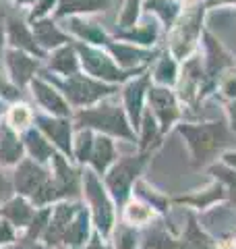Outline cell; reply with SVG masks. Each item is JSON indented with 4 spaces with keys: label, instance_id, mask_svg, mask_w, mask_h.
<instances>
[{
    "label": "cell",
    "instance_id": "obj_1",
    "mask_svg": "<svg viewBox=\"0 0 236 249\" xmlns=\"http://www.w3.org/2000/svg\"><path fill=\"white\" fill-rule=\"evenodd\" d=\"M178 133L185 137L188 150L193 154L195 164H205L214 160L218 152L234 139L230 127L224 121H211V123H183L178 124Z\"/></svg>",
    "mask_w": 236,
    "mask_h": 249
},
{
    "label": "cell",
    "instance_id": "obj_2",
    "mask_svg": "<svg viewBox=\"0 0 236 249\" xmlns=\"http://www.w3.org/2000/svg\"><path fill=\"white\" fill-rule=\"evenodd\" d=\"M77 123L81 124V127L98 129L101 133L135 142V131H133V124L129 121L124 106L118 102H112V100H108V98L91 108H83V110L77 114Z\"/></svg>",
    "mask_w": 236,
    "mask_h": 249
},
{
    "label": "cell",
    "instance_id": "obj_3",
    "mask_svg": "<svg viewBox=\"0 0 236 249\" xmlns=\"http://www.w3.org/2000/svg\"><path fill=\"white\" fill-rule=\"evenodd\" d=\"M15 185H17L19 193L31 197L39 206L60 197L56 185H54V181H50L48 173L31 160H23L19 164L17 173H15Z\"/></svg>",
    "mask_w": 236,
    "mask_h": 249
},
{
    "label": "cell",
    "instance_id": "obj_4",
    "mask_svg": "<svg viewBox=\"0 0 236 249\" xmlns=\"http://www.w3.org/2000/svg\"><path fill=\"white\" fill-rule=\"evenodd\" d=\"M203 15H205V6L197 4L193 9L185 11L183 17H178V21L174 23L170 44V52L174 58L186 60L191 56L199 37L203 36Z\"/></svg>",
    "mask_w": 236,
    "mask_h": 249
},
{
    "label": "cell",
    "instance_id": "obj_5",
    "mask_svg": "<svg viewBox=\"0 0 236 249\" xmlns=\"http://www.w3.org/2000/svg\"><path fill=\"white\" fill-rule=\"evenodd\" d=\"M77 54H79V62L83 65L85 73L93 79H100L104 83H120L127 81L133 71H124L114 62V58L110 54L101 52L98 48H91V46L85 44H77Z\"/></svg>",
    "mask_w": 236,
    "mask_h": 249
},
{
    "label": "cell",
    "instance_id": "obj_6",
    "mask_svg": "<svg viewBox=\"0 0 236 249\" xmlns=\"http://www.w3.org/2000/svg\"><path fill=\"white\" fill-rule=\"evenodd\" d=\"M62 91H65L67 100L73 106H93L101 102V100L110 98L116 91L114 85L104 83L100 79H93L89 75H73L67 77V81L62 83Z\"/></svg>",
    "mask_w": 236,
    "mask_h": 249
},
{
    "label": "cell",
    "instance_id": "obj_7",
    "mask_svg": "<svg viewBox=\"0 0 236 249\" xmlns=\"http://www.w3.org/2000/svg\"><path fill=\"white\" fill-rule=\"evenodd\" d=\"M147 100H149V112L153 119L160 123V131H168L172 124L180 119V106L176 93L170 88H162V85H149L147 89Z\"/></svg>",
    "mask_w": 236,
    "mask_h": 249
},
{
    "label": "cell",
    "instance_id": "obj_8",
    "mask_svg": "<svg viewBox=\"0 0 236 249\" xmlns=\"http://www.w3.org/2000/svg\"><path fill=\"white\" fill-rule=\"evenodd\" d=\"M147 156H137V158H124L114 168L110 170V175L106 177V185L112 191V196L116 201H124L131 193V187L135 183V178L139 177L141 168L145 164Z\"/></svg>",
    "mask_w": 236,
    "mask_h": 249
},
{
    "label": "cell",
    "instance_id": "obj_9",
    "mask_svg": "<svg viewBox=\"0 0 236 249\" xmlns=\"http://www.w3.org/2000/svg\"><path fill=\"white\" fill-rule=\"evenodd\" d=\"M83 183H85V196L89 197L91 208H93L96 224H98V229L106 235V232H110V227H112V216H114L110 197H108V193L104 191V187H101L100 178L93 173H85Z\"/></svg>",
    "mask_w": 236,
    "mask_h": 249
},
{
    "label": "cell",
    "instance_id": "obj_10",
    "mask_svg": "<svg viewBox=\"0 0 236 249\" xmlns=\"http://www.w3.org/2000/svg\"><path fill=\"white\" fill-rule=\"evenodd\" d=\"M205 91V73H203V62L199 56H188L185 60L183 73L178 81V96L188 104H195L199 98H203Z\"/></svg>",
    "mask_w": 236,
    "mask_h": 249
},
{
    "label": "cell",
    "instance_id": "obj_11",
    "mask_svg": "<svg viewBox=\"0 0 236 249\" xmlns=\"http://www.w3.org/2000/svg\"><path fill=\"white\" fill-rule=\"evenodd\" d=\"M149 79H152V75L143 73L141 77H137V79H131L122 89V106H124V110H127V116H129L133 127H139L141 119H143Z\"/></svg>",
    "mask_w": 236,
    "mask_h": 249
},
{
    "label": "cell",
    "instance_id": "obj_12",
    "mask_svg": "<svg viewBox=\"0 0 236 249\" xmlns=\"http://www.w3.org/2000/svg\"><path fill=\"white\" fill-rule=\"evenodd\" d=\"M203 40V48H205V60H203V69L209 79L222 77L226 69H230L234 65V60L230 58V54L226 52V48L219 44L209 31H203L201 36Z\"/></svg>",
    "mask_w": 236,
    "mask_h": 249
},
{
    "label": "cell",
    "instance_id": "obj_13",
    "mask_svg": "<svg viewBox=\"0 0 236 249\" xmlns=\"http://www.w3.org/2000/svg\"><path fill=\"white\" fill-rule=\"evenodd\" d=\"M108 50L112 54V58L116 60V65L124 69V71H141L145 62L152 60L153 54L143 50L141 46H133V44H110L108 42Z\"/></svg>",
    "mask_w": 236,
    "mask_h": 249
},
{
    "label": "cell",
    "instance_id": "obj_14",
    "mask_svg": "<svg viewBox=\"0 0 236 249\" xmlns=\"http://www.w3.org/2000/svg\"><path fill=\"white\" fill-rule=\"evenodd\" d=\"M31 89H34V96L37 98V102L42 104L46 110L56 114V116H68L70 114V108L68 104L65 102V98L52 88L50 83H46L44 79H31Z\"/></svg>",
    "mask_w": 236,
    "mask_h": 249
},
{
    "label": "cell",
    "instance_id": "obj_15",
    "mask_svg": "<svg viewBox=\"0 0 236 249\" xmlns=\"http://www.w3.org/2000/svg\"><path fill=\"white\" fill-rule=\"evenodd\" d=\"M6 67H9V73H11V79L23 88V85L31 83L34 79V73L37 69V60L31 58L29 54L21 52V50H9L6 52Z\"/></svg>",
    "mask_w": 236,
    "mask_h": 249
},
{
    "label": "cell",
    "instance_id": "obj_16",
    "mask_svg": "<svg viewBox=\"0 0 236 249\" xmlns=\"http://www.w3.org/2000/svg\"><path fill=\"white\" fill-rule=\"evenodd\" d=\"M23 156V143L15 129L6 123L0 124V162L2 164H15Z\"/></svg>",
    "mask_w": 236,
    "mask_h": 249
},
{
    "label": "cell",
    "instance_id": "obj_17",
    "mask_svg": "<svg viewBox=\"0 0 236 249\" xmlns=\"http://www.w3.org/2000/svg\"><path fill=\"white\" fill-rule=\"evenodd\" d=\"M37 123H39V129H42L65 154H68L70 150H73V143H70V123L68 121H52V119H46V116H39Z\"/></svg>",
    "mask_w": 236,
    "mask_h": 249
},
{
    "label": "cell",
    "instance_id": "obj_18",
    "mask_svg": "<svg viewBox=\"0 0 236 249\" xmlns=\"http://www.w3.org/2000/svg\"><path fill=\"white\" fill-rule=\"evenodd\" d=\"M34 37L37 46H44V48H60L68 42L67 34H62L50 19H37L34 23Z\"/></svg>",
    "mask_w": 236,
    "mask_h": 249
},
{
    "label": "cell",
    "instance_id": "obj_19",
    "mask_svg": "<svg viewBox=\"0 0 236 249\" xmlns=\"http://www.w3.org/2000/svg\"><path fill=\"white\" fill-rule=\"evenodd\" d=\"M52 160H54V173H56L54 185L58 189V196H75L79 189L77 173L67 164V160L62 156H52Z\"/></svg>",
    "mask_w": 236,
    "mask_h": 249
},
{
    "label": "cell",
    "instance_id": "obj_20",
    "mask_svg": "<svg viewBox=\"0 0 236 249\" xmlns=\"http://www.w3.org/2000/svg\"><path fill=\"white\" fill-rule=\"evenodd\" d=\"M9 40L15 46V50H27L31 54H39V46L35 42L34 34L25 27V23L17 17L9 19Z\"/></svg>",
    "mask_w": 236,
    "mask_h": 249
},
{
    "label": "cell",
    "instance_id": "obj_21",
    "mask_svg": "<svg viewBox=\"0 0 236 249\" xmlns=\"http://www.w3.org/2000/svg\"><path fill=\"white\" fill-rule=\"evenodd\" d=\"M67 29H70L75 36H79L81 40L89 42V44H108V37L104 34L98 23L85 21L81 17H68L67 19Z\"/></svg>",
    "mask_w": 236,
    "mask_h": 249
},
{
    "label": "cell",
    "instance_id": "obj_22",
    "mask_svg": "<svg viewBox=\"0 0 236 249\" xmlns=\"http://www.w3.org/2000/svg\"><path fill=\"white\" fill-rule=\"evenodd\" d=\"M143 9L147 13H153L155 17H160L166 29L174 27V23L180 17V4L176 0H145Z\"/></svg>",
    "mask_w": 236,
    "mask_h": 249
},
{
    "label": "cell",
    "instance_id": "obj_23",
    "mask_svg": "<svg viewBox=\"0 0 236 249\" xmlns=\"http://www.w3.org/2000/svg\"><path fill=\"white\" fill-rule=\"evenodd\" d=\"M50 69L56 71L65 77H73L79 71V58L77 52L70 48V46H60V48L54 50V54L50 56Z\"/></svg>",
    "mask_w": 236,
    "mask_h": 249
},
{
    "label": "cell",
    "instance_id": "obj_24",
    "mask_svg": "<svg viewBox=\"0 0 236 249\" xmlns=\"http://www.w3.org/2000/svg\"><path fill=\"white\" fill-rule=\"evenodd\" d=\"M114 158H116V152H114L112 139L106 137V135H100L98 139H93V150H91L89 162L98 173H106V168L112 164Z\"/></svg>",
    "mask_w": 236,
    "mask_h": 249
},
{
    "label": "cell",
    "instance_id": "obj_25",
    "mask_svg": "<svg viewBox=\"0 0 236 249\" xmlns=\"http://www.w3.org/2000/svg\"><path fill=\"white\" fill-rule=\"evenodd\" d=\"M75 214V208L68 206V204H60L56 210H54L52 214V220L48 224V231H46V239L54 243V241H58L60 237H65V232L70 224V218Z\"/></svg>",
    "mask_w": 236,
    "mask_h": 249
},
{
    "label": "cell",
    "instance_id": "obj_26",
    "mask_svg": "<svg viewBox=\"0 0 236 249\" xmlns=\"http://www.w3.org/2000/svg\"><path fill=\"white\" fill-rule=\"evenodd\" d=\"M112 0H60L58 2V17L65 15H77V13H98L106 11Z\"/></svg>",
    "mask_w": 236,
    "mask_h": 249
},
{
    "label": "cell",
    "instance_id": "obj_27",
    "mask_svg": "<svg viewBox=\"0 0 236 249\" xmlns=\"http://www.w3.org/2000/svg\"><path fill=\"white\" fill-rule=\"evenodd\" d=\"M153 81L162 88H172L178 81V65L172 54H164L153 69Z\"/></svg>",
    "mask_w": 236,
    "mask_h": 249
},
{
    "label": "cell",
    "instance_id": "obj_28",
    "mask_svg": "<svg viewBox=\"0 0 236 249\" xmlns=\"http://www.w3.org/2000/svg\"><path fill=\"white\" fill-rule=\"evenodd\" d=\"M2 214L9 218L11 222L19 224V227H27V224L34 220V210L29 208V204L25 199H13L2 208Z\"/></svg>",
    "mask_w": 236,
    "mask_h": 249
},
{
    "label": "cell",
    "instance_id": "obj_29",
    "mask_svg": "<svg viewBox=\"0 0 236 249\" xmlns=\"http://www.w3.org/2000/svg\"><path fill=\"white\" fill-rule=\"evenodd\" d=\"M25 143H27V150L29 154L34 156L37 162H46L52 158V145L48 143V139H46L39 131H29L25 135Z\"/></svg>",
    "mask_w": 236,
    "mask_h": 249
},
{
    "label": "cell",
    "instance_id": "obj_30",
    "mask_svg": "<svg viewBox=\"0 0 236 249\" xmlns=\"http://www.w3.org/2000/svg\"><path fill=\"white\" fill-rule=\"evenodd\" d=\"M157 34H160V29H157V25L152 21V23H143V25H135L129 31H122L120 37H124V40H129V42H137L141 46H149L157 40Z\"/></svg>",
    "mask_w": 236,
    "mask_h": 249
},
{
    "label": "cell",
    "instance_id": "obj_31",
    "mask_svg": "<svg viewBox=\"0 0 236 249\" xmlns=\"http://www.w3.org/2000/svg\"><path fill=\"white\" fill-rule=\"evenodd\" d=\"M85 237H87V216L81 212V214H77L75 220H70L68 229L65 232V241L70 245H79L85 241Z\"/></svg>",
    "mask_w": 236,
    "mask_h": 249
},
{
    "label": "cell",
    "instance_id": "obj_32",
    "mask_svg": "<svg viewBox=\"0 0 236 249\" xmlns=\"http://www.w3.org/2000/svg\"><path fill=\"white\" fill-rule=\"evenodd\" d=\"M91 150H93V135H91L89 129H85V131H81V133L77 135L73 152H75L79 162H85V160L91 158Z\"/></svg>",
    "mask_w": 236,
    "mask_h": 249
},
{
    "label": "cell",
    "instance_id": "obj_33",
    "mask_svg": "<svg viewBox=\"0 0 236 249\" xmlns=\"http://www.w3.org/2000/svg\"><path fill=\"white\" fill-rule=\"evenodd\" d=\"M29 123H31V112L25 104H15L9 110V121H6V124L13 127L15 131H23Z\"/></svg>",
    "mask_w": 236,
    "mask_h": 249
},
{
    "label": "cell",
    "instance_id": "obj_34",
    "mask_svg": "<svg viewBox=\"0 0 236 249\" xmlns=\"http://www.w3.org/2000/svg\"><path fill=\"white\" fill-rule=\"evenodd\" d=\"M139 9H141V0H127L124 9L120 11V17H118V25L122 29H133L137 25Z\"/></svg>",
    "mask_w": 236,
    "mask_h": 249
},
{
    "label": "cell",
    "instance_id": "obj_35",
    "mask_svg": "<svg viewBox=\"0 0 236 249\" xmlns=\"http://www.w3.org/2000/svg\"><path fill=\"white\" fill-rule=\"evenodd\" d=\"M139 127L143 129V139H141V142H143V147L147 150V147L152 145V142H155V135H157V131H160V124L155 123V119H153V114H152V112L145 110Z\"/></svg>",
    "mask_w": 236,
    "mask_h": 249
},
{
    "label": "cell",
    "instance_id": "obj_36",
    "mask_svg": "<svg viewBox=\"0 0 236 249\" xmlns=\"http://www.w3.org/2000/svg\"><path fill=\"white\" fill-rule=\"evenodd\" d=\"M152 208L145 204H139V201H133V204L127 206V220L133 224H143L152 218Z\"/></svg>",
    "mask_w": 236,
    "mask_h": 249
},
{
    "label": "cell",
    "instance_id": "obj_37",
    "mask_svg": "<svg viewBox=\"0 0 236 249\" xmlns=\"http://www.w3.org/2000/svg\"><path fill=\"white\" fill-rule=\"evenodd\" d=\"M219 91L228 100H236V69H230L228 73L219 77Z\"/></svg>",
    "mask_w": 236,
    "mask_h": 249
},
{
    "label": "cell",
    "instance_id": "obj_38",
    "mask_svg": "<svg viewBox=\"0 0 236 249\" xmlns=\"http://www.w3.org/2000/svg\"><path fill=\"white\" fill-rule=\"evenodd\" d=\"M135 247V232L129 229H120L116 237V249H133Z\"/></svg>",
    "mask_w": 236,
    "mask_h": 249
},
{
    "label": "cell",
    "instance_id": "obj_39",
    "mask_svg": "<svg viewBox=\"0 0 236 249\" xmlns=\"http://www.w3.org/2000/svg\"><path fill=\"white\" fill-rule=\"evenodd\" d=\"M214 173H216V177H219L224 183H228L232 187V199L236 201V173L234 170H226V168H222V166H218V168H214Z\"/></svg>",
    "mask_w": 236,
    "mask_h": 249
},
{
    "label": "cell",
    "instance_id": "obj_40",
    "mask_svg": "<svg viewBox=\"0 0 236 249\" xmlns=\"http://www.w3.org/2000/svg\"><path fill=\"white\" fill-rule=\"evenodd\" d=\"M48 216H50V212H48V210H44V212H39V214L34 218V224H31V237L39 235V231H42L44 227H48V224H46Z\"/></svg>",
    "mask_w": 236,
    "mask_h": 249
},
{
    "label": "cell",
    "instance_id": "obj_41",
    "mask_svg": "<svg viewBox=\"0 0 236 249\" xmlns=\"http://www.w3.org/2000/svg\"><path fill=\"white\" fill-rule=\"evenodd\" d=\"M54 2L56 0H39V2L34 6V11H31V19H39V17H44L46 13H48L52 6H54Z\"/></svg>",
    "mask_w": 236,
    "mask_h": 249
},
{
    "label": "cell",
    "instance_id": "obj_42",
    "mask_svg": "<svg viewBox=\"0 0 236 249\" xmlns=\"http://www.w3.org/2000/svg\"><path fill=\"white\" fill-rule=\"evenodd\" d=\"M2 93H4V98H9V100H15V98L19 96V91L15 89V88H11L9 83H4L2 77H0V96H2Z\"/></svg>",
    "mask_w": 236,
    "mask_h": 249
},
{
    "label": "cell",
    "instance_id": "obj_43",
    "mask_svg": "<svg viewBox=\"0 0 236 249\" xmlns=\"http://www.w3.org/2000/svg\"><path fill=\"white\" fill-rule=\"evenodd\" d=\"M6 241H13V229L6 222H0V243H6Z\"/></svg>",
    "mask_w": 236,
    "mask_h": 249
},
{
    "label": "cell",
    "instance_id": "obj_44",
    "mask_svg": "<svg viewBox=\"0 0 236 249\" xmlns=\"http://www.w3.org/2000/svg\"><path fill=\"white\" fill-rule=\"evenodd\" d=\"M11 193V183L6 181V177L4 175H0V201H2L6 196Z\"/></svg>",
    "mask_w": 236,
    "mask_h": 249
},
{
    "label": "cell",
    "instance_id": "obj_45",
    "mask_svg": "<svg viewBox=\"0 0 236 249\" xmlns=\"http://www.w3.org/2000/svg\"><path fill=\"white\" fill-rule=\"evenodd\" d=\"M222 158H224V162H226L228 166L236 168V152H226V154L222 156Z\"/></svg>",
    "mask_w": 236,
    "mask_h": 249
},
{
    "label": "cell",
    "instance_id": "obj_46",
    "mask_svg": "<svg viewBox=\"0 0 236 249\" xmlns=\"http://www.w3.org/2000/svg\"><path fill=\"white\" fill-rule=\"evenodd\" d=\"M2 48H4V31L0 25V67H2Z\"/></svg>",
    "mask_w": 236,
    "mask_h": 249
},
{
    "label": "cell",
    "instance_id": "obj_47",
    "mask_svg": "<svg viewBox=\"0 0 236 249\" xmlns=\"http://www.w3.org/2000/svg\"><path fill=\"white\" fill-rule=\"evenodd\" d=\"M232 2H236V0H209L207 4H232Z\"/></svg>",
    "mask_w": 236,
    "mask_h": 249
},
{
    "label": "cell",
    "instance_id": "obj_48",
    "mask_svg": "<svg viewBox=\"0 0 236 249\" xmlns=\"http://www.w3.org/2000/svg\"><path fill=\"white\" fill-rule=\"evenodd\" d=\"M87 249H101V243H100L98 239H93V243H91V245H89Z\"/></svg>",
    "mask_w": 236,
    "mask_h": 249
},
{
    "label": "cell",
    "instance_id": "obj_49",
    "mask_svg": "<svg viewBox=\"0 0 236 249\" xmlns=\"http://www.w3.org/2000/svg\"><path fill=\"white\" fill-rule=\"evenodd\" d=\"M21 249H42V247H37V245H29V247H21Z\"/></svg>",
    "mask_w": 236,
    "mask_h": 249
},
{
    "label": "cell",
    "instance_id": "obj_50",
    "mask_svg": "<svg viewBox=\"0 0 236 249\" xmlns=\"http://www.w3.org/2000/svg\"><path fill=\"white\" fill-rule=\"evenodd\" d=\"M0 114H2V104H0Z\"/></svg>",
    "mask_w": 236,
    "mask_h": 249
}]
</instances>
